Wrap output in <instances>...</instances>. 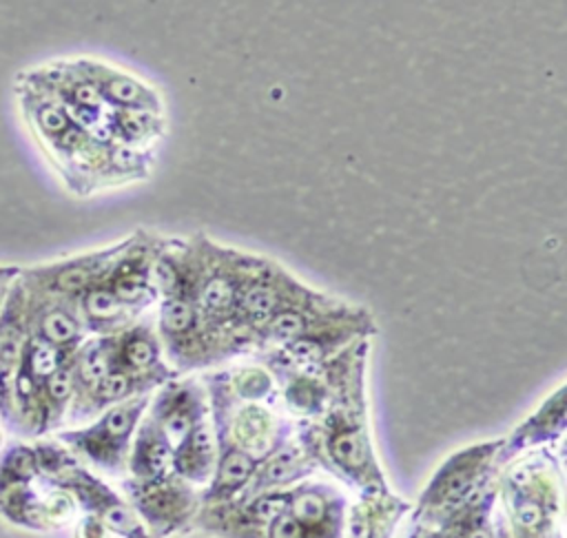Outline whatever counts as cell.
Masks as SVG:
<instances>
[{"label": "cell", "mask_w": 567, "mask_h": 538, "mask_svg": "<svg viewBox=\"0 0 567 538\" xmlns=\"http://www.w3.org/2000/svg\"><path fill=\"white\" fill-rule=\"evenodd\" d=\"M144 403H124L111 407L97 423L84 430H69L60 432L58 441L69 445L73 452L82 454L91 463L115 469L124 454V443L135 425L140 407Z\"/></svg>", "instance_id": "cell-1"}, {"label": "cell", "mask_w": 567, "mask_h": 538, "mask_svg": "<svg viewBox=\"0 0 567 538\" xmlns=\"http://www.w3.org/2000/svg\"><path fill=\"white\" fill-rule=\"evenodd\" d=\"M128 494L148 538H168L190 529L195 523L197 509L193 500L177 489L137 480L128 487Z\"/></svg>", "instance_id": "cell-2"}, {"label": "cell", "mask_w": 567, "mask_h": 538, "mask_svg": "<svg viewBox=\"0 0 567 538\" xmlns=\"http://www.w3.org/2000/svg\"><path fill=\"white\" fill-rule=\"evenodd\" d=\"M29 337L27 290L16 277L0 306V390L16 372Z\"/></svg>", "instance_id": "cell-3"}, {"label": "cell", "mask_w": 567, "mask_h": 538, "mask_svg": "<svg viewBox=\"0 0 567 538\" xmlns=\"http://www.w3.org/2000/svg\"><path fill=\"white\" fill-rule=\"evenodd\" d=\"M16 93L22 104L24 117L33 126L35 135H42L44 139L53 142L71 128L69 113L62 106H58L55 102L44 100V95L40 91H33L31 86L24 84L22 89L16 86Z\"/></svg>", "instance_id": "cell-4"}, {"label": "cell", "mask_w": 567, "mask_h": 538, "mask_svg": "<svg viewBox=\"0 0 567 538\" xmlns=\"http://www.w3.org/2000/svg\"><path fill=\"white\" fill-rule=\"evenodd\" d=\"M330 456L348 472H361L368 463V443L357 430H341L328 443Z\"/></svg>", "instance_id": "cell-5"}, {"label": "cell", "mask_w": 567, "mask_h": 538, "mask_svg": "<svg viewBox=\"0 0 567 538\" xmlns=\"http://www.w3.org/2000/svg\"><path fill=\"white\" fill-rule=\"evenodd\" d=\"M252 472V463L246 454L241 452H230L228 456H224L221 465H219V476H217V483H215V496H219V500L241 487L246 483V478L250 476Z\"/></svg>", "instance_id": "cell-6"}, {"label": "cell", "mask_w": 567, "mask_h": 538, "mask_svg": "<svg viewBox=\"0 0 567 538\" xmlns=\"http://www.w3.org/2000/svg\"><path fill=\"white\" fill-rule=\"evenodd\" d=\"M84 310L95 321L113 319L120 312V301L113 292L106 290H89L84 297Z\"/></svg>", "instance_id": "cell-7"}, {"label": "cell", "mask_w": 567, "mask_h": 538, "mask_svg": "<svg viewBox=\"0 0 567 538\" xmlns=\"http://www.w3.org/2000/svg\"><path fill=\"white\" fill-rule=\"evenodd\" d=\"M190 432H193V421L184 412H173L162 423V434L166 438V445L175 449L186 443Z\"/></svg>", "instance_id": "cell-8"}, {"label": "cell", "mask_w": 567, "mask_h": 538, "mask_svg": "<svg viewBox=\"0 0 567 538\" xmlns=\"http://www.w3.org/2000/svg\"><path fill=\"white\" fill-rule=\"evenodd\" d=\"M193 321V312L184 301H171L164 306V325L173 332L186 330Z\"/></svg>", "instance_id": "cell-9"}, {"label": "cell", "mask_w": 567, "mask_h": 538, "mask_svg": "<svg viewBox=\"0 0 567 538\" xmlns=\"http://www.w3.org/2000/svg\"><path fill=\"white\" fill-rule=\"evenodd\" d=\"M73 538H113V534L106 529V525L95 516H82L75 523Z\"/></svg>", "instance_id": "cell-10"}, {"label": "cell", "mask_w": 567, "mask_h": 538, "mask_svg": "<svg viewBox=\"0 0 567 538\" xmlns=\"http://www.w3.org/2000/svg\"><path fill=\"white\" fill-rule=\"evenodd\" d=\"M233 292H230V286L224 281V279H213L206 290H204V303L213 310L217 308H224L228 301H230Z\"/></svg>", "instance_id": "cell-11"}, {"label": "cell", "mask_w": 567, "mask_h": 538, "mask_svg": "<svg viewBox=\"0 0 567 538\" xmlns=\"http://www.w3.org/2000/svg\"><path fill=\"white\" fill-rule=\"evenodd\" d=\"M106 93L113 100H117V102H135L140 97V86L135 82H131V80L115 77V80H109Z\"/></svg>", "instance_id": "cell-12"}, {"label": "cell", "mask_w": 567, "mask_h": 538, "mask_svg": "<svg viewBox=\"0 0 567 538\" xmlns=\"http://www.w3.org/2000/svg\"><path fill=\"white\" fill-rule=\"evenodd\" d=\"M124 356H126V361L133 368H144V365H148L153 361V348L146 341H142V339H135V341H131L126 345Z\"/></svg>", "instance_id": "cell-13"}, {"label": "cell", "mask_w": 567, "mask_h": 538, "mask_svg": "<svg viewBox=\"0 0 567 538\" xmlns=\"http://www.w3.org/2000/svg\"><path fill=\"white\" fill-rule=\"evenodd\" d=\"M246 306L255 314H266L275 306V294L268 288H255L246 294Z\"/></svg>", "instance_id": "cell-14"}, {"label": "cell", "mask_w": 567, "mask_h": 538, "mask_svg": "<svg viewBox=\"0 0 567 538\" xmlns=\"http://www.w3.org/2000/svg\"><path fill=\"white\" fill-rule=\"evenodd\" d=\"M301 325H303V321H301L299 314L286 312V314H279V317L272 321V332H275L277 337L288 339V337L299 334V332H301Z\"/></svg>", "instance_id": "cell-15"}, {"label": "cell", "mask_w": 567, "mask_h": 538, "mask_svg": "<svg viewBox=\"0 0 567 538\" xmlns=\"http://www.w3.org/2000/svg\"><path fill=\"white\" fill-rule=\"evenodd\" d=\"M117 297V301H135L137 297H142V283L137 279H122L113 292Z\"/></svg>", "instance_id": "cell-16"}, {"label": "cell", "mask_w": 567, "mask_h": 538, "mask_svg": "<svg viewBox=\"0 0 567 538\" xmlns=\"http://www.w3.org/2000/svg\"><path fill=\"white\" fill-rule=\"evenodd\" d=\"M290 352H292V356L299 359V361H312V359L319 356V348H317V343H312V341H297V343L290 348Z\"/></svg>", "instance_id": "cell-17"}, {"label": "cell", "mask_w": 567, "mask_h": 538, "mask_svg": "<svg viewBox=\"0 0 567 538\" xmlns=\"http://www.w3.org/2000/svg\"><path fill=\"white\" fill-rule=\"evenodd\" d=\"M18 272H20L18 266H0V306H2L4 297H7L9 286H11L13 279L18 277Z\"/></svg>", "instance_id": "cell-18"}, {"label": "cell", "mask_w": 567, "mask_h": 538, "mask_svg": "<svg viewBox=\"0 0 567 538\" xmlns=\"http://www.w3.org/2000/svg\"><path fill=\"white\" fill-rule=\"evenodd\" d=\"M155 279H157L159 286L166 288V286H171L175 281V275H173V270L166 263H159L157 270H155Z\"/></svg>", "instance_id": "cell-19"}, {"label": "cell", "mask_w": 567, "mask_h": 538, "mask_svg": "<svg viewBox=\"0 0 567 538\" xmlns=\"http://www.w3.org/2000/svg\"><path fill=\"white\" fill-rule=\"evenodd\" d=\"M122 126H124V131H126L128 135H137V133H142V120H140L137 115H124Z\"/></svg>", "instance_id": "cell-20"}, {"label": "cell", "mask_w": 567, "mask_h": 538, "mask_svg": "<svg viewBox=\"0 0 567 538\" xmlns=\"http://www.w3.org/2000/svg\"><path fill=\"white\" fill-rule=\"evenodd\" d=\"M113 159H115L117 164H133V162H135V155H131L128 151H117Z\"/></svg>", "instance_id": "cell-21"}, {"label": "cell", "mask_w": 567, "mask_h": 538, "mask_svg": "<svg viewBox=\"0 0 567 538\" xmlns=\"http://www.w3.org/2000/svg\"><path fill=\"white\" fill-rule=\"evenodd\" d=\"M4 449V430H2V425H0V452Z\"/></svg>", "instance_id": "cell-22"}]
</instances>
